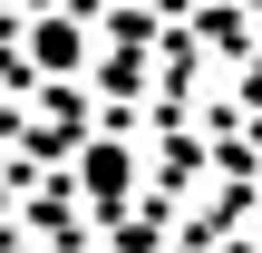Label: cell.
<instances>
[{
    "mask_svg": "<svg viewBox=\"0 0 262 253\" xmlns=\"http://www.w3.org/2000/svg\"><path fill=\"white\" fill-rule=\"evenodd\" d=\"M88 185L97 195H126V156H88Z\"/></svg>",
    "mask_w": 262,
    "mask_h": 253,
    "instance_id": "obj_2",
    "label": "cell"
},
{
    "mask_svg": "<svg viewBox=\"0 0 262 253\" xmlns=\"http://www.w3.org/2000/svg\"><path fill=\"white\" fill-rule=\"evenodd\" d=\"M29 59H39V68H68V59H78V29H68V20H39V29H29Z\"/></svg>",
    "mask_w": 262,
    "mask_h": 253,
    "instance_id": "obj_1",
    "label": "cell"
}]
</instances>
